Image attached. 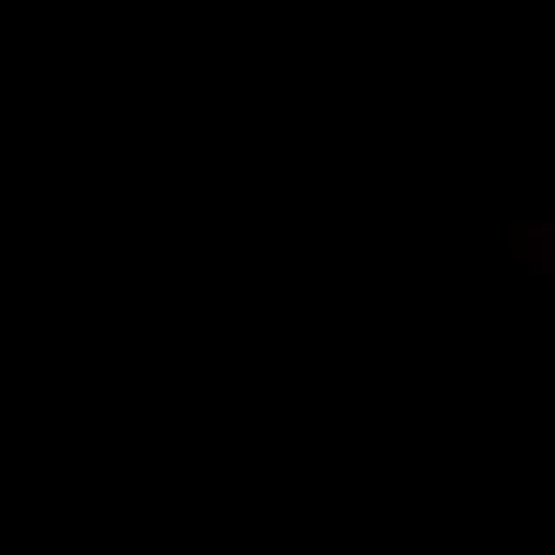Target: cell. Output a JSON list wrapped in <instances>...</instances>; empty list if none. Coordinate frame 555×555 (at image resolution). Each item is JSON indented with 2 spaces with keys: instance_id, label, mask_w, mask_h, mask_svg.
Masks as SVG:
<instances>
[{
  "instance_id": "cell-1",
  "label": "cell",
  "mask_w": 555,
  "mask_h": 555,
  "mask_svg": "<svg viewBox=\"0 0 555 555\" xmlns=\"http://www.w3.org/2000/svg\"><path fill=\"white\" fill-rule=\"evenodd\" d=\"M537 269H555V230H537Z\"/></svg>"
}]
</instances>
